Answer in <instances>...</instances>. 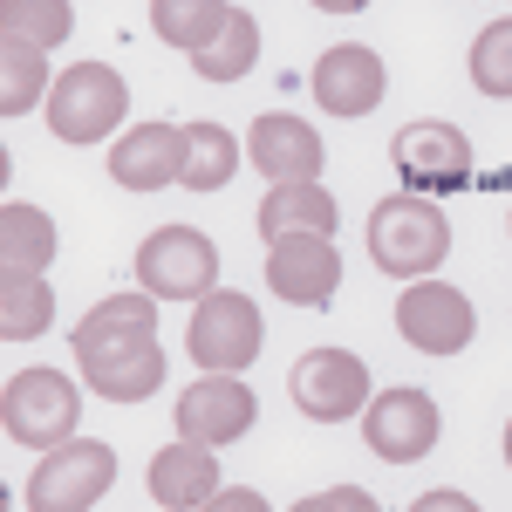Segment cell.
<instances>
[{"label": "cell", "instance_id": "cell-1", "mask_svg": "<svg viewBox=\"0 0 512 512\" xmlns=\"http://www.w3.org/2000/svg\"><path fill=\"white\" fill-rule=\"evenodd\" d=\"M451 253V219L424 192H390L369 212V260L396 280H424Z\"/></svg>", "mask_w": 512, "mask_h": 512}, {"label": "cell", "instance_id": "cell-2", "mask_svg": "<svg viewBox=\"0 0 512 512\" xmlns=\"http://www.w3.org/2000/svg\"><path fill=\"white\" fill-rule=\"evenodd\" d=\"M76 417H82V396L62 369H14L0 383V431L28 451H55L76 437Z\"/></svg>", "mask_w": 512, "mask_h": 512}, {"label": "cell", "instance_id": "cell-3", "mask_svg": "<svg viewBox=\"0 0 512 512\" xmlns=\"http://www.w3.org/2000/svg\"><path fill=\"white\" fill-rule=\"evenodd\" d=\"M41 110H48V130L62 144H103L123 123V110H130V89H123V76L110 62H76V69L55 76Z\"/></svg>", "mask_w": 512, "mask_h": 512}, {"label": "cell", "instance_id": "cell-4", "mask_svg": "<svg viewBox=\"0 0 512 512\" xmlns=\"http://www.w3.org/2000/svg\"><path fill=\"white\" fill-rule=\"evenodd\" d=\"M110 485H117V451L96 444V437H69V444H55L35 465L21 506L28 512H89Z\"/></svg>", "mask_w": 512, "mask_h": 512}, {"label": "cell", "instance_id": "cell-5", "mask_svg": "<svg viewBox=\"0 0 512 512\" xmlns=\"http://www.w3.org/2000/svg\"><path fill=\"white\" fill-rule=\"evenodd\" d=\"M137 287L158 301H205L219 287V246L198 226H158L137 246Z\"/></svg>", "mask_w": 512, "mask_h": 512}, {"label": "cell", "instance_id": "cell-6", "mask_svg": "<svg viewBox=\"0 0 512 512\" xmlns=\"http://www.w3.org/2000/svg\"><path fill=\"white\" fill-rule=\"evenodd\" d=\"M158 349V294H110L76 321V369H117L130 355Z\"/></svg>", "mask_w": 512, "mask_h": 512}, {"label": "cell", "instance_id": "cell-7", "mask_svg": "<svg viewBox=\"0 0 512 512\" xmlns=\"http://www.w3.org/2000/svg\"><path fill=\"white\" fill-rule=\"evenodd\" d=\"M390 164L403 178V192H458L472 185V137L458 123H403L390 137Z\"/></svg>", "mask_w": 512, "mask_h": 512}, {"label": "cell", "instance_id": "cell-8", "mask_svg": "<svg viewBox=\"0 0 512 512\" xmlns=\"http://www.w3.org/2000/svg\"><path fill=\"white\" fill-rule=\"evenodd\" d=\"M260 308L246 301V294H233V287H212L205 301H192V335H185V349H192L198 369H226V376H239L253 355H260Z\"/></svg>", "mask_w": 512, "mask_h": 512}, {"label": "cell", "instance_id": "cell-9", "mask_svg": "<svg viewBox=\"0 0 512 512\" xmlns=\"http://www.w3.org/2000/svg\"><path fill=\"white\" fill-rule=\"evenodd\" d=\"M287 396L308 424H349L369 403V369L349 349H308L287 369Z\"/></svg>", "mask_w": 512, "mask_h": 512}, {"label": "cell", "instance_id": "cell-10", "mask_svg": "<svg viewBox=\"0 0 512 512\" xmlns=\"http://www.w3.org/2000/svg\"><path fill=\"white\" fill-rule=\"evenodd\" d=\"M396 335H403L417 355H458L478 335V315H472V301H465L451 280L424 274V280H410L403 301H396Z\"/></svg>", "mask_w": 512, "mask_h": 512}, {"label": "cell", "instance_id": "cell-11", "mask_svg": "<svg viewBox=\"0 0 512 512\" xmlns=\"http://www.w3.org/2000/svg\"><path fill=\"white\" fill-rule=\"evenodd\" d=\"M362 437H369V451H376L383 465H417L437 437H444V417H437V403L424 390L396 383V390L362 403Z\"/></svg>", "mask_w": 512, "mask_h": 512}, {"label": "cell", "instance_id": "cell-12", "mask_svg": "<svg viewBox=\"0 0 512 512\" xmlns=\"http://www.w3.org/2000/svg\"><path fill=\"white\" fill-rule=\"evenodd\" d=\"M267 287L294 308H328L342 287V253L328 233H287L267 246Z\"/></svg>", "mask_w": 512, "mask_h": 512}, {"label": "cell", "instance_id": "cell-13", "mask_svg": "<svg viewBox=\"0 0 512 512\" xmlns=\"http://www.w3.org/2000/svg\"><path fill=\"white\" fill-rule=\"evenodd\" d=\"M246 164L267 185H308V178H321L328 151H321L315 123L287 117V110H267V117H253V130H246Z\"/></svg>", "mask_w": 512, "mask_h": 512}, {"label": "cell", "instance_id": "cell-14", "mask_svg": "<svg viewBox=\"0 0 512 512\" xmlns=\"http://www.w3.org/2000/svg\"><path fill=\"white\" fill-rule=\"evenodd\" d=\"M308 89H315V103L328 110V117H369L376 103H383V89H390V69H383V55L376 48H362V41H342V48H321L315 76H308Z\"/></svg>", "mask_w": 512, "mask_h": 512}, {"label": "cell", "instance_id": "cell-15", "mask_svg": "<svg viewBox=\"0 0 512 512\" xmlns=\"http://www.w3.org/2000/svg\"><path fill=\"white\" fill-rule=\"evenodd\" d=\"M253 417H260L253 390H246L239 376H226V369H205V376L185 383V396H178V431L205 437V444H233V437H246Z\"/></svg>", "mask_w": 512, "mask_h": 512}, {"label": "cell", "instance_id": "cell-16", "mask_svg": "<svg viewBox=\"0 0 512 512\" xmlns=\"http://www.w3.org/2000/svg\"><path fill=\"white\" fill-rule=\"evenodd\" d=\"M219 444H205V437H185L178 431V444H164L158 458H151V472H144V485H151V499H158L164 512H198L212 506V492H219V458H212Z\"/></svg>", "mask_w": 512, "mask_h": 512}, {"label": "cell", "instance_id": "cell-17", "mask_svg": "<svg viewBox=\"0 0 512 512\" xmlns=\"http://www.w3.org/2000/svg\"><path fill=\"white\" fill-rule=\"evenodd\" d=\"M178 158H185V130L178 123H137L110 151V178L123 192H164V185H178Z\"/></svg>", "mask_w": 512, "mask_h": 512}, {"label": "cell", "instance_id": "cell-18", "mask_svg": "<svg viewBox=\"0 0 512 512\" xmlns=\"http://www.w3.org/2000/svg\"><path fill=\"white\" fill-rule=\"evenodd\" d=\"M253 226H260L267 246L287 233H335V198L321 192V178H308V185H267Z\"/></svg>", "mask_w": 512, "mask_h": 512}, {"label": "cell", "instance_id": "cell-19", "mask_svg": "<svg viewBox=\"0 0 512 512\" xmlns=\"http://www.w3.org/2000/svg\"><path fill=\"white\" fill-rule=\"evenodd\" d=\"M55 321V287L28 267H0V342H35Z\"/></svg>", "mask_w": 512, "mask_h": 512}, {"label": "cell", "instance_id": "cell-20", "mask_svg": "<svg viewBox=\"0 0 512 512\" xmlns=\"http://www.w3.org/2000/svg\"><path fill=\"white\" fill-rule=\"evenodd\" d=\"M239 171V137L226 123H185V158H178V185L185 192H219Z\"/></svg>", "mask_w": 512, "mask_h": 512}, {"label": "cell", "instance_id": "cell-21", "mask_svg": "<svg viewBox=\"0 0 512 512\" xmlns=\"http://www.w3.org/2000/svg\"><path fill=\"white\" fill-rule=\"evenodd\" d=\"M226 21H233L226 0H151V28H158V41H164V48H178V55L212 48Z\"/></svg>", "mask_w": 512, "mask_h": 512}, {"label": "cell", "instance_id": "cell-22", "mask_svg": "<svg viewBox=\"0 0 512 512\" xmlns=\"http://www.w3.org/2000/svg\"><path fill=\"white\" fill-rule=\"evenodd\" d=\"M48 260H55V219H48L41 205L7 198V205H0V267H28V274H41Z\"/></svg>", "mask_w": 512, "mask_h": 512}, {"label": "cell", "instance_id": "cell-23", "mask_svg": "<svg viewBox=\"0 0 512 512\" xmlns=\"http://www.w3.org/2000/svg\"><path fill=\"white\" fill-rule=\"evenodd\" d=\"M48 48L35 41H0V117H21V110H35L48 103Z\"/></svg>", "mask_w": 512, "mask_h": 512}, {"label": "cell", "instance_id": "cell-24", "mask_svg": "<svg viewBox=\"0 0 512 512\" xmlns=\"http://www.w3.org/2000/svg\"><path fill=\"white\" fill-rule=\"evenodd\" d=\"M253 62H260V21H253L246 7H233V21L219 28V41L192 55V69H198L205 82H239Z\"/></svg>", "mask_w": 512, "mask_h": 512}, {"label": "cell", "instance_id": "cell-25", "mask_svg": "<svg viewBox=\"0 0 512 512\" xmlns=\"http://www.w3.org/2000/svg\"><path fill=\"white\" fill-rule=\"evenodd\" d=\"M76 28L69 0H0V41H35V48H62Z\"/></svg>", "mask_w": 512, "mask_h": 512}, {"label": "cell", "instance_id": "cell-26", "mask_svg": "<svg viewBox=\"0 0 512 512\" xmlns=\"http://www.w3.org/2000/svg\"><path fill=\"white\" fill-rule=\"evenodd\" d=\"M465 69H472V89H478V96L512 103V14H506V21H492V28H478Z\"/></svg>", "mask_w": 512, "mask_h": 512}, {"label": "cell", "instance_id": "cell-27", "mask_svg": "<svg viewBox=\"0 0 512 512\" xmlns=\"http://www.w3.org/2000/svg\"><path fill=\"white\" fill-rule=\"evenodd\" d=\"M164 369H171L164 349H144V355H130V362H117V369H89L82 383L96 396H110V403H144V396L164 383Z\"/></svg>", "mask_w": 512, "mask_h": 512}, {"label": "cell", "instance_id": "cell-28", "mask_svg": "<svg viewBox=\"0 0 512 512\" xmlns=\"http://www.w3.org/2000/svg\"><path fill=\"white\" fill-rule=\"evenodd\" d=\"M328 506H349V512H369V506H376V499H369V492H355V485H342V492H321V499H308V506H301V512H328Z\"/></svg>", "mask_w": 512, "mask_h": 512}, {"label": "cell", "instance_id": "cell-29", "mask_svg": "<svg viewBox=\"0 0 512 512\" xmlns=\"http://www.w3.org/2000/svg\"><path fill=\"white\" fill-rule=\"evenodd\" d=\"M212 506H226V512H260V506H267V499H260V492H246V485H239V492H226V485H219V492H212Z\"/></svg>", "mask_w": 512, "mask_h": 512}, {"label": "cell", "instance_id": "cell-30", "mask_svg": "<svg viewBox=\"0 0 512 512\" xmlns=\"http://www.w3.org/2000/svg\"><path fill=\"white\" fill-rule=\"evenodd\" d=\"M424 506H431V512H444V506H458V512H472V499H465V492H431V499H424Z\"/></svg>", "mask_w": 512, "mask_h": 512}, {"label": "cell", "instance_id": "cell-31", "mask_svg": "<svg viewBox=\"0 0 512 512\" xmlns=\"http://www.w3.org/2000/svg\"><path fill=\"white\" fill-rule=\"evenodd\" d=\"M321 14H362V7H369V0H315Z\"/></svg>", "mask_w": 512, "mask_h": 512}, {"label": "cell", "instance_id": "cell-32", "mask_svg": "<svg viewBox=\"0 0 512 512\" xmlns=\"http://www.w3.org/2000/svg\"><path fill=\"white\" fill-rule=\"evenodd\" d=\"M506 465H512V424H506Z\"/></svg>", "mask_w": 512, "mask_h": 512}, {"label": "cell", "instance_id": "cell-33", "mask_svg": "<svg viewBox=\"0 0 512 512\" xmlns=\"http://www.w3.org/2000/svg\"><path fill=\"white\" fill-rule=\"evenodd\" d=\"M506 226H512V212H506Z\"/></svg>", "mask_w": 512, "mask_h": 512}]
</instances>
